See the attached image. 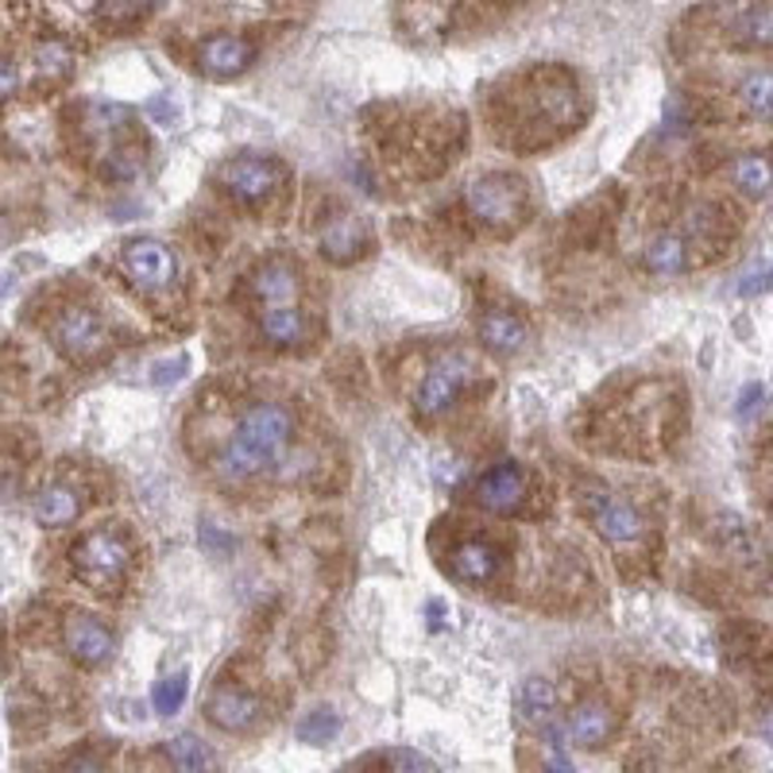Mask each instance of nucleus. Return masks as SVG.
I'll return each mask as SVG.
<instances>
[{"label": "nucleus", "mask_w": 773, "mask_h": 773, "mask_svg": "<svg viewBox=\"0 0 773 773\" xmlns=\"http://www.w3.org/2000/svg\"><path fill=\"white\" fill-rule=\"evenodd\" d=\"M294 434V414L283 403H260L240 418L237 434L225 442V449L217 453L214 468L221 480H248L260 476L268 468H275L283 460L286 445Z\"/></svg>", "instance_id": "nucleus-1"}, {"label": "nucleus", "mask_w": 773, "mask_h": 773, "mask_svg": "<svg viewBox=\"0 0 773 773\" xmlns=\"http://www.w3.org/2000/svg\"><path fill=\"white\" fill-rule=\"evenodd\" d=\"M465 206L483 229H514L530 214V189L519 174H483L468 182Z\"/></svg>", "instance_id": "nucleus-2"}, {"label": "nucleus", "mask_w": 773, "mask_h": 773, "mask_svg": "<svg viewBox=\"0 0 773 773\" xmlns=\"http://www.w3.org/2000/svg\"><path fill=\"white\" fill-rule=\"evenodd\" d=\"M128 565H132V549L120 534H109V530H97V534H86L78 545H74V568L97 592H117L124 585Z\"/></svg>", "instance_id": "nucleus-3"}, {"label": "nucleus", "mask_w": 773, "mask_h": 773, "mask_svg": "<svg viewBox=\"0 0 773 773\" xmlns=\"http://www.w3.org/2000/svg\"><path fill=\"white\" fill-rule=\"evenodd\" d=\"M476 379V360L468 352H445L434 368L426 371V379L418 383L414 395V411L422 418H442L457 406V399L468 391V383Z\"/></svg>", "instance_id": "nucleus-4"}, {"label": "nucleus", "mask_w": 773, "mask_h": 773, "mask_svg": "<svg viewBox=\"0 0 773 773\" xmlns=\"http://www.w3.org/2000/svg\"><path fill=\"white\" fill-rule=\"evenodd\" d=\"M585 514L592 519V526L608 537L616 549H627V545L646 542V519L634 503H627L623 496L603 488H588L585 491Z\"/></svg>", "instance_id": "nucleus-5"}, {"label": "nucleus", "mask_w": 773, "mask_h": 773, "mask_svg": "<svg viewBox=\"0 0 773 773\" xmlns=\"http://www.w3.org/2000/svg\"><path fill=\"white\" fill-rule=\"evenodd\" d=\"M217 178H221V189L229 194V198L244 202V206H260V202H268L279 189V182H283V166H279L275 159L252 155V151H248V155L229 159Z\"/></svg>", "instance_id": "nucleus-6"}, {"label": "nucleus", "mask_w": 773, "mask_h": 773, "mask_svg": "<svg viewBox=\"0 0 773 773\" xmlns=\"http://www.w3.org/2000/svg\"><path fill=\"white\" fill-rule=\"evenodd\" d=\"M120 268H124L128 283L140 286V291H166L178 275V255L171 252L159 240H132L120 255Z\"/></svg>", "instance_id": "nucleus-7"}, {"label": "nucleus", "mask_w": 773, "mask_h": 773, "mask_svg": "<svg viewBox=\"0 0 773 773\" xmlns=\"http://www.w3.org/2000/svg\"><path fill=\"white\" fill-rule=\"evenodd\" d=\"M51 340H55L58 352L70 356V360H89V356L105 352V345H109V329H105V322L94 314V309L70 306L55 317Z\"/></svg>", "instance_id": "nucleus-8"}, {"label": "nucleus", "mask_w": 773, "mask_h": 773, "mask_svg": "<svg viewBox=\"0 0 773 773\" xmlns=\"http://www.w3.org/2000/svg\"><path fill=\"white\" fill-rule=\"evenodd\" d=\"M63 642H66V650H70L74 662L89 665V669L105 665L112 657V650H117V639H112L109 627H105L97 616H86V611H78V616L66 619Z\"/></svg>", "instance_id": "nucleus-9"}, {"label": "nucleus", "mask_w": 773, "mask_h": 773, "mask_svg": "<svg viewBox=\"0 0 773 773\" xmlns=\"http://www.w3.org/2000/svg\"><path fill=\"white\" fill-rule=\"evenodd\" d=\"M260 716H263L260 696L240 685L214 688V696H209V704H206V719L214 727H221V731H252V727L260 723Z\"/></svg>", "instance_id": "nucleus-10"}, {"label": "nucleus", "mask_w": 773, "mask_h": 773, "mask_svg": "<svg viewBox=\"0 0 773 773\" xmlns=\"http://www.w3.org/2000/svg\"><path fill=\"white\" fill-rule=\"evenodd\" d=\"M252 63H255V47L244 40V35L221 32V35H209V40L198 47L202 74H209V78H217V81L237 78V74H244Z\"/></svg>", "instance_id": "nucleus-11"}, {"label": "nucleus", "mask_w": 773, "mask_h": 773, "mask_svg": "<svg viewBox=\"0 0 773 773\" xmlns=\"http://www.w3.org/2000/svg\"><path fill=\"white\" fill-rule=\"evenodd\" d=\"M476 499H480L488 511H519L526 503V472L511 460L503 465H491L488 472L476 480Z\"/></svg>", "instance_id": "nucleus-12"}, {"label": "nucleus", "mask_w": 773, "mask_h": 773, "mask_svg": "<svg viewBox=\"0 0 773 773\" xmlns=\"http://www.w3.org/2000/svg\"><path fill=\"white\" fill-rule=\"evenodd\" d=\"M616 723L619 719L608 704L588 700V704H580V708H573V716H568L565 727H560V739H568L580 750H600L603 742L616 734Z\"/></svg>", "instance_id": "nucleus-13"}, {"label": "nucleus", "mask_w": 773, "mask_h": 773, "mask_svg": "<svg viewBox=\"0 0 773 773\" xmlns=\"http://www.w3.org/2000/svg\"><path fill=\"white\" fill-rule=\"evenodd\" d=\"M368 221H360L356 214H340L322 229V255L333 263H352L360 252H368Z\"/></svg>", "instance_id": "nucleus-14"}, {"label": "nucleus", "mask_w": 773, "mask_h": 773, "mask_svg": "<svg viewBox=\"0 0 773 773\" xmlns=\"http://www.w3.org/2000/svg\"><path fill=\"white\" fill-rule=\"evenodd\" d=\"M298 291H302L298 271H294L286 260H271V263H263V268L252 275V294L263 302V309L294 306V302H298Z\"/></svg>", "instance_id": "nucleus-15"}, {"label": "nucleus", "mask_w": 773, "mask_h": 773, "mask_svg": "<svg viewBox=\"0 0 773 773\" xmlns=\"http://www.w3.org/2000/svg\"><path fill=\"white\" fill-rule=\"evenodd\" d=\"M449 565H453V573H457V580L476 585V580H491V576L499 573V565H503V557H499V549L488 537H465V542L453 549Z\"/></svg>", "instance_id": "nucleus-16"}, {"label": "nucleus", "mask_w": 773, "mask_h": 773, "mask_svg": "<svg viewBox=\"0 0 773 773\" xmlns=\"http://www.w3.org/2000/svg\"><path fill=\"white\" fill-rule=\"evenodd\" d=\"M480 340L488 352L496 356H511L526 345V322L511 309H488L480 317Z\"/></svg>", "instance_id": "nucleus-17"}, {"label": "nucleus", "mask_w": 773, "mask_h": 773, "mask_svg": "<svg viewBox=\"0 0 773 773\" xmlns=\"http://www.w3.org/2000/svg\"><path fill=\"white\" fill-rule=\"evenodd\" d=\"M519 719L530 727V731L542 734L545 727L557 723V693H553L549 681L542 677H530L519 693Z\"/></svg>", "instance_id": "nucleus-18"}, {"label": "nucleus", "mask_w": 773, "mask_h": 773, "mask_svg": "<svg viewBox=\"0 0 773 773\" xmlns=\"http://www.w3.org/2000/svg\"><path fill=\"white\" fill-rule=\"evenodd\" d=\"M642 263H646L654 275H681V271L693 268V248H688V240L677 237V232H662V237H654L646 244Z\"/></svg>", "instance_id": "nucleus-19"}, {"label": "nucleus", "mask_w": 773, "mask_h": 773, "mask_svg": "<svg viewBox=\"0 0 773 773\" xmlns=\"http://www.w3.org/2000/svg\"><path fill=\"white\" fill-rule=\"evenodd\" d=\"M78 511H81V496L70 483H51L35 499V522L40 526H66V522L78 519Z\"/></svg>", "instance_id": "nucleus-20"}, {"label": "nucleus", "mask_w": 773, "mask_h": 773, "mask_svg": "<svg viewBox=\"0 0 773 773\" xmlns=\"http://www.w3.org/2000/svg\"><path fill=\"white\" fill-rule=\"evenodd\" d=\"M263 337L271 340L275 348H294L309 337V325L306 317L298 314V306H275V309H263V322H260Z\"/></svg>", "instance_id": "nucleus-21"}, {"label": "nucleus", "mask_w": 773, "mask_h": 773, "mask_svg": "<svg viewBox=\"0 0 773 773\" xmlns=\"http://www.w3.org/2000/svg\"><path fill=\"white\" fill-rule=\"evenodd\" d=\"M163 754H166V762H171L174 770H189V773L214 770V765H217L214 750H209L198 734H174L171 742H163Z\"/></svg>", "instance_id": "nucleus-22"}, {"label": "nucleus", "mask_w": 773, "mask_h": 773, "mask_svg": "<svg viewBox=\"0 0 773 773\" xmlns=\"http://www.w3.org/2000/svg\"><path fill=\"white\" fill-rule=\"evenodd\" d=\"M731 182L747 198L762 202L770 194V159L765 155H742L731 163Z\"/></svg>", "instance_id": "nucleus-23"}, {"label": "nucleus", "mask_w": 773, "mask_h": 773, "mask_svg": "<svg viewBox=\"0 0 773 773\" xmlns=\"http://www.w3.org/2000/svg\"><path fill=\"white\" fill-rule=\"evenodd\" d=\"M155 4L159 0H101L94 17H97V24H105V28H124V24L143 20Z\"/></svg>", "instance_id": "nucleus-24"}, {"label": "nucleus", "mask_w": 773, "mask_h": 773, "mask_svg": "<svg viewBox=\"0 0 773 773\" xmlns=\"http://www.w3.org/2000/svg\"><path fill=\"white\" fill-rule=\"evenodd\" d=\"M186 693H189V677L186 673H174V677H163L155 688H151V704L163 719L178 716L182 704H186Z\"/></svg>", "instance_id": "nucleus-25"}, {"label": "nucleus", "mask_w": 773, "mask_h": 773, "mask_svg": "<svg viewBox=\"0 0 773 773\" xmlns=\"http://www.w3.org/2000/svg\"><path fill=\"white\" fill-rule=\"evenodd\" d=\"M337 734H340V716L333 708L309 711V716L302 719V727H298V739L309 742V747H325V742H333Z\"/></svg>", "instance_id": "nucleus-26"}, {"label": "nucleus", "mask_w": 773, "mask_h": 773, "mask_svg": "<svg viewBox=\"0 0 773 773\" xmlns=\"http://www.w3.org/2000/svg\"><path fill=\"white\" fill-rule=\"evenodd\" d=\"M734 40L747 43V47H770V9H754L750 4L747 12L739 17V24H734Z\"/></svg>", "instance_id": "nucleus-27"}, {"label": "nucleus", "mask_w": 773, "mask_h": 773, "mask_svg": "<svg viewBox=\"0 0 773 773\" xmlns=\"http://www.w3.org/2000/svg\"><path fill=\"white\" fill-rule=\"evenodd\" d=\"M742 105L758 117H770V74H750L742 81Z\"/></svg>", "instance_id": "nucleus-28"}, {"label": "nucleus", "mask_w": 773, "mask_h": 773, "mask_svg": "<svg viewBox=\"0 0 773 773\" xmlns=\"http://www.w3.org/2000/svg\"><path fill=\"white\" fill-rule=\"evenodd\" d=\"M375 758H383L386 770H434V762L414 754V750H391V754H375Z\"/></svg>", "instance_id": "nucleus-29"}, {"label": "nucleus", "mask_w": 773, "mask_h": 773, "mask_svg": "<svg viewBox=\"0 0 773 773\" xmlns=\"http://www.w3.org/2000/svg\"><path fill=\"white\" fill-rule=\"evenodd\" d=\"M66 66H70V55H66L58 43H47V47H40V70L47 74V78H55V74H66Z\"/></svg>", "instance_id": "nucleus-30"}, {"label": "nucleus", "mask_w": 773, "mask_h": 773, "mask_svg": "<svg viewBox=\"0 0 773 773\" xmlns=\"http://www.w3.org/2000/svg\"><path fill=\"white\" fill-rule=\"evenodd\" d=\"M186 371H189V360H186V356H178V360H166V363H159V368L155 371H151V383H155V386H163V383H171V379H182V375H186Z\"/></svg>", "instance_id": "nucleus-31"}, {"label": "nucleus", "mask_w": 773, "mask_h": 773, "mask_svg": "<svg viewBox=\"0 0 773 773\" xmlns=\"http://www.w3.org/2000/svg\"><path fill=\"white\" fill-rule=\"evenodd\" d=\"M148 112L159 120V124H178V120H182L178 101H166V97H155V101L148 105Z\"/></svg>", "instance_id": "nucleus-32"}, {"label": "nucleus", "mask_w": 773, "mask_h": 773, "mask_svg": "<svg viewBox=\"0 0 773 773\" xmlns=\"http://www.w3.org/2000/svg\"><path fill=\"white\" fill-rule=\"evenodd\" d=\"M17 86H20V70L9 63V58H0V101L17 94Z\"/></svg>", "instance_id": "nucleus-33"}, {"label": "nucleus", "mask_w": 773, "mask_h": 773, "mask_svg": "<svg viewBox=\"0 0 773 773\" xmlns=\"http://www.w3.org/2000/svg\"><path fill=\"white\" fill-rule=\"evenodd\" d=\"M765 286H770V268H758V271H750L747 275V283H742V294H754V291H765Z\"/></svg>", "instance_id": "nucleus-34"}, {"label": "nucleus", "mask_w": 773, "mask_h": 773, "mask_svg": "<svg viewBox=\"0 0 773 773\" xmlns=\"http://www.w3.org/2000/svg\"><path fill=\"white\" fill-rule=\"evenodd\" d=\"M762 399H765V386L762 383L747 386V395H742V403H739V414H750L754 406H762Z\"/></svg>", "instance_id": "nucleus-35"}, {"label": "nucleus", "mask_w": 773, "mask_h": 773, "mask_svg": "<svg viewBox=\"0 0 773 773\" xmlns=\"http://www.w3.org/2000/svg\"><path fill=\"white\" fill-rule=\"evenodd\" d=\"M4 286H9V279H0V291H4Z\"/></svg>", "instance_id": "nucleus-36"}]
</instances>
